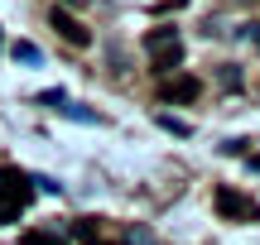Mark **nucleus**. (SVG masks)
<instances>
[{
	"label": "nucleus",
	"mask_w": 260,
	"mask_h": 245,
	"mask_svg": "<svg viewBox=\"0 0 260 245\" xmlns=\"http://www.w3.org/2000/svg\"><path fill=\"white\" fill-rule=\"evenodd\" d=\"M24 207H29V178L15 169H0V226L15 221Z\"/></svg>",
	"instance_id": "1"
},
{
	"label": "nucleus",
	"mask_w": 260,
	"mask_h": 245,
	"mask_svg": "<svg viewBox=\"0 0 260 245\" xmlns=\"http://www.w3.org/2000/svg\"><path fill=\"white\" fill-rule=\"evenodd\" d=\"M145 48H149V58H154V72H169V67L183 63V44H178L174 29H149Z\"/></svg>",
	"instance_id": "2"
},
{
	"label": "nucleus",
	"mask_w": 260,
	"mask_h": 245,
	"mask_svg": "<svg viewBox=\"0 0 260 245\" xmlns=\"http://www.w3.org/2000/svg\"><path fill=\"white\" fill-rule=\"evenodd\" d=\"M212 207L222 212L226 221H251V217H260V207H255L251 197H241L236 188H217L212 192Z\"/></svg>",
	"instance_id": "3"
},
{
	"label": "nucleus",
	"mask_w": 260,
	"mask_h": 245,
	"mask_svg": "<svg viewBox=\"0 0 260 245\" xmlns=\"http://www.w3.org/2000/svg\"><path fill=\"white\" fill-rule=\"evenodd\" d=\"M48 19H53V29H58V34H63L73 48H87V44H92V34H87V29L77 24V19L68 15V10H58V5H53V15H48Z\"/></svg>",
	"instance_id": "4"
},
{
	"label": "nucleus",
	"mask_w": 260,
	"mask_h": 245,
	"mask_svg": "<svg viewBox=\"0 0 260 245\" xmlns=\"http://www.w3.org/2000/svg\"><path fill=\"white\" fill-rule=\"evenodd\" d=\"M198 92H203L198 77H174V82H169V96H174V101H193Z\"/></svg>",
	"instance_id": "5"
},
{
	"label": "nucleus",
	"mask_w": 260,
	"mask_h": 245,
	"mask_svg": "<svg viewBox=\"0 0 260 245\" xmlns=\"http://www.w3.org/2000/svg\"><path fill=\"white\" fill-rule=\"evenodd\" d=\"M10 53H15L19 63H39V58H44V53H39L34 44H15V48H10Z\"/></svg>",
	"instance_id": "6"
},
{
	"label": "nucleus",
	"mask_w": 260,
	"mask_h": 245,
	"mask_svg": "<svg viewBox=\"0 0 260 245\" xmlns=\"http://www.w3.org/2000/svg\"><path fill=\"white\" fill-rule=\"evenodd\" d=\"M24 245H63V240H58L53 231H29V236H24Z\"/></svg>",
	"instance_id": "7"
},
{
	"label": "nucleus",
	"mask_w": 260,
	"mask_h": 245,
	"mask_svg": "<svg viewBox=\"0 0 260 245\" xmlns=\"http://www.w3.org/2000/svg\"><path fill=\"white\" fill-rule=\"evenodd\" d=\"M39 101H44V106H53V111H63V106H68V96H63V92H44Z\"/></svg>",
	"instance_id": "8"
},
{
	"label": "nucleus",
	"mask_w": 260,
	"mask_h": 245,
	"mask_svg": "<svg viewBox=\"0 0 260 245\" xmlns=\"http://www.w3.org/2000/svg\"><path fill=\"white\" fill-rule=\"evenodd\" d=\"M159 125H164V130H174V135H188V120H174V115H159Z\"/></svg>",
	"instance_id": "9"
},
{
	"label": "nucleus",
	"mask_w": 260,
	"mask_h": 245,
	"mask_svg": "<svg viewBox=\"0 0 260 245\" xmlns=\"http://www.w3.org/2000/svg\"><path fill=\"white\" fill-rule=\"evenodd\" d=\"M68 5H82V0H68Z\"/></svg>",
	"instance_id": "10"
}]
</instances>
